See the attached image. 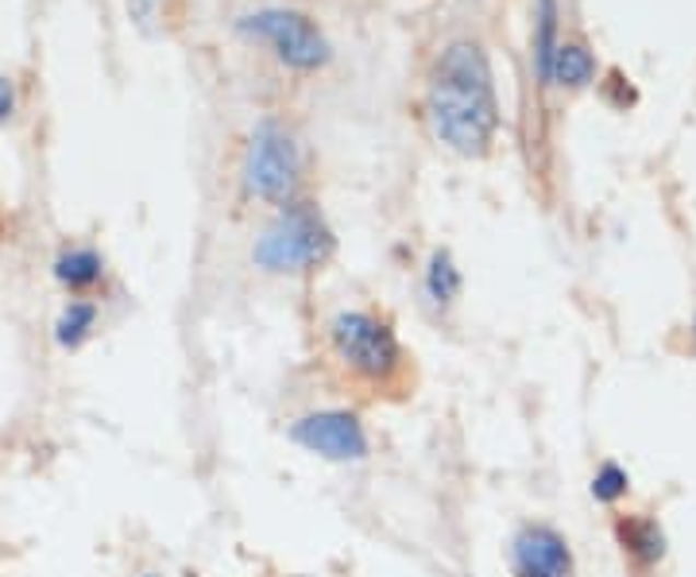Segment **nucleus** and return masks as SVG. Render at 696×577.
<instances>
[{
	"label": "nucleus",
	"instance_id": "1",
	"mask_svg": "<svg viewBox=\"0 0 696 577\" xmlns=\"http://www.w3.org/2000/svg\"><path fill=\"white\" fill-rule=\"evenodd\" d=\"M426 105H430L433 132L441 136V143H449L461 155L488 151L499 125V105L488 59L476 43L461 39L441 50V59L433 62Z\"/></svg>",
	"mask_w": 696,
	"mask_h": 577
},
{
	"label": "nucleus",
	"instance_id": "2",
	"mask_svg": "<svg viewBox=\"0 0 696 577\" xmlns=\"http://www.w3.org/2000/svg\"><path fill=\"white\" fill-rule=\"evenodd\" d=\"M333 252V233L322 221L314 206L306 201H290L279 218L264 229V236L252 249L264 272H306L322 259H329Z\"/></svg>",
	"mask_w": 696,
	"mask_h": 577
},
{
	"label": "nucleus",
	"instance_id": "3",
	"mask_svg": "<svg viewBox=\"0 0 696 577\" xmlns=\"http://www.w3.org/2000/svg\"><path fill=\"white\" fill-rule=\"evenodd\" d=\"M329 342L348 369L364 380H387L403 365L398 337L391 334L387 322L372 319L364 310H345L329 322Z\"/></svg>",
	"mask_w": 696,
	"mask_h": 577
},
{
	"label": "nucleus",
	"instance_id": "4",
	"mask_svg": "<svg viewBox=\"0 0 696 577\" xmlns=\"http://www.w3.org/2000/svg\"><path fill=\"white\" fill-rule=\"evenodd\" d=\"M244 183H248V194L264 201H287L299 186V148L275 120H264L252 132Z\"/></svg>",
	"mask_w": 696,
	"mask_h": 577
},
{
	"label": "nucleus",
	"instance_id": "5",
	"mask_svg": "<svg viewBox=\"0 0 696 577\" xmlns=\"http://www.w3.org/2000/svg\"><path fill=\"white\" fill-rule=\"evenodd\" d=\"M241 32L267 39L275 47V55L294 70H317L329 62V43H325V35L317 32L314 20L302 16V12L264 9V12H256V16H244Z\"/></svg>",
	"mask_w": 696,
	"mask_h": 577
},
{
	"label": "nucleus",
	"instance_id": "6",
	"mask_svg": "<svg viewBox=\"0 0 696 577\" xmlns=\"http://www.w3.org/2000/svg\"><path fill=\"white\" fill-rule=\"evenodd\" d=\"M290 438L306 446L310 453L325 461H364L368 458V435L357 415L348 411H317L294 423Z\"/></svg>",
	"mask_w": 696,
	"mask_h": 577
},
{
	"label": "nucleus",
	"instance_id": "7",
	"mask_svg": "<svg viewBox=\"0 0 696 577\" xmlns=\"http://www.w3.org/2000/svg\"><path fill=\"white\" fill-rule=\"evenodd\" d=\"M511 562L519 577H572L569 543L546 523H531L514 535Z\"/></svg>",
	"mask_w": 696,
	"mask_h": 577
},
{
	"label": "nucleus",
	"instance_id": "8",
	"mask_svg": "<svg viewBox=\"0 0 696 577\" xmlns=\"http://www.w3.org/2000/svg\"><path fill=\"white\" fill-rule=\"evenodd\" d=\"M596 74V62L580 43H557L554 67H549V85H589Z\"/></svg>",
	"mask_w": 696,
	"mask_h": 577
},
{
	"label": "nucleus",
	"instance_id": "9",
	"mask_svg": "<svg viewBox=\"0 0 696 577\" xmlns=\"http://www.w3.org/2000/svg\"><path fill=\"white\" fill-rule=\"evenodd\" d=\"M623 543H627V551L635 554L642 566H654L658 558L665 554V535L662 528H658L654 519H635V523H623Z\"/></svg>",
	"mask_w": 696,
	"mask_h": 577
},
{
	"label": "nucleus",
	"instance_id": "10",
	"mask_svg": "<svg viewBox=\"0 0 696 577\" xmlns=\"http://www.w3.org/2000/svg\"><path fill=\"white\" fill-rule=\"evenodd\" d=\"M557 35V0H538V20H534V62H538V78L549 85V67H554V43Z\"/></svg>",
	"mask_w": 696,
	"mask_h": 577
},
{
	"label": "nucleus",
	"instance_id": "11",
	"mask_svg": "<svg viewBox=\"0 0 696 577\" xmlns=\"http://www.w3.org/2000/svg\"><path fill=\"white\" fill-rule=\"evenodd\" d=\"M426 291L438 307H449V302L461 295V272H456L453 256L445 249L433 252L430 256V268H426Z\"/></svg>",
	"mask_w": 696,
	"mask_h": 577
},
{
	"label": "nucleus",
	"instance_id": "12",
	"mask_svg": "<svg viewBox=\"0 0 696 577\" xmlns=\"http://www.w3.org/2000/svg\"><path fill=\"white\" fill-rule=\"evenodd\" d=\"M55 276L67 287H93L101 279V256L93 249L62 252L55 264Z\"/></svg>",
	"mask_w": 696,
	"mask_h": 577
},
{
	"label": "nucleus",
	"instance_id": "13",
	"mask_svg": "<svg viewBox=\"0 0 696 577\" xmlns=\"http://www.w3.org/2000/svg\"><path fill=\"white\" fill-rule=\"evenodd\" d=\"M93 319H97V310H93L90 302H70V307L62 310V319H58V326H55L58 345H67V349L82 345L85 334L93 330Z\"/></svg>",
	"mask_w": 696,
	"mask_h": 577
},
{
	"label": "nucleus",
	"instance_id": "14",
	"mask_svg": "<svg viewBox=\"0 0 696 577\" xmlns=\"http://www.w3.org/2000/svg\"><path fill=\"white\" fill-rule=\"evenodd\" d=\"M623 493H627V473H623L615 461H604L600 473L592 477V496L604 500V504H612V500H619Z\"/></svg>",
	"mask_w": 696,
	"mask_h": 577
},
{
	"label": "nucleus",
	"instance_id": "15",
	"mask_svg": "<svg viewBox=\"0 0 696 577\" xmlns=\"http://www.w3.org/2000/svg\"><path fill=\"white\" fill-rule=\"evenodd\" d=\"M12 109H16V90H12L9 78H0V120H9Z\"/></svg>",
	"mask_w": 696,
	"mask_h": 577
},
{
	"label": "nucleus",
	"instance_id": "16",
	"mask_svg": "<svg viewBox=\"0 0 696 577\" xmlns=\"http://www.w3.org/2000/svg\"><path fill=\"white\" fill-rule=\"evenodd\" d=\"M128 4H132V0H128ZM151 4H155V0H136V16H140L143 24H148V16H151Z\"/></svg>",
	"mask_w": 696,
	"mask_h": 577
},
{
	"label": "nucleus",
	"instance_id": "17",
	"mask_svg": "<svg viewBox=\"0 0 696 577\" xmlns=\"http://www.w3.org/2000/svg\"><path fill=\"white\" fill-rule=\"evenodd\" d=\"M693 337H696V330H693Z\"/></svg>",
	"mask_w": 696,
	"mask_h": 577
}]
</instances>
